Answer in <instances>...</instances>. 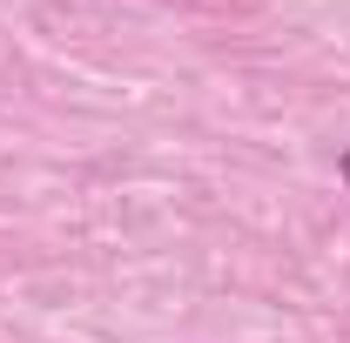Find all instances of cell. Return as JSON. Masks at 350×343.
I'll return each instance as SVG.
<instances>
[{
	"label": "cell",
	"mask_w": 350,
	"mask_h": 343,
	"mask_svg": "<svg viewBox=\"0 0 350 343\" xmlns=\"http://www.w3.org/2000/svg\"><path fill=\"white\" fill-rule=\"evenodd\" d=\"M337 175H344V189H350V148H344V162H337Z\"/></svg>",
	"instance_id": "obj_1"
}]
</instances>
